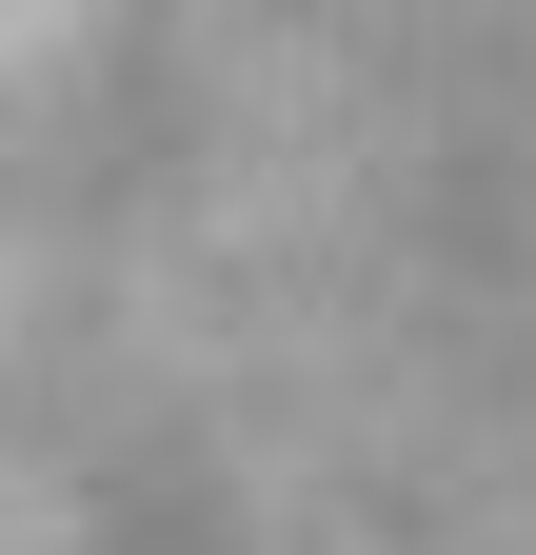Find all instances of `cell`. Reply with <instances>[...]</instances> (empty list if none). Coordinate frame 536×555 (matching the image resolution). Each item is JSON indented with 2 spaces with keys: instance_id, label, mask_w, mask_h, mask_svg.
Masks as SVG:
<instances>
[{
  "instance_id": "obj_1",
  "label": "cell",
  "mask_w": 536,
  "mask_h": 555,
  "mask_svg": "<svg viewBox=\"0 0 536 555\" xmlns=\"http://www.w3.org/2000/svg\"><path fill=\"white\" fill-rule=\"evenodd\" d=\"M0 555H536V0H0Z\"/></svg>"
}]
</instances>
